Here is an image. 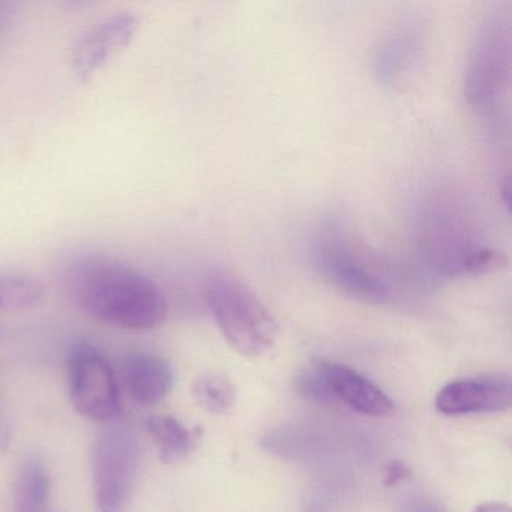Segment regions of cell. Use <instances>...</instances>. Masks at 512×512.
<instances>
[{"instance_id":"6da1fadb","label":"cell","mask_w":512,"mask_h":512,"mask_svg":"<svg viewBox=\"0 0 512 512\" xmlns=\"http://www.w3.org/2000/svg\"><path fill=\"white\" fill-rule=\"evenodd\" d=\"M71 301L98 322L128 331H152L169 316L166 295L155 281L118 260L83 256L64 277Z\"/></svg>"},{"instance_id":"7a4b0ae2","label":"cell","mask_w":512,"mask_h":512,"mask_svg":"<svg viewBox=\"0 0 512 512\" xmlns=\"http://www.w3.org/2000/svg\"><path fill=\"white\" fill-rule=\"evenodd\" d=\"M206 302L233 349L245 356L265 353L277 338V323L263 302L236 278L209 277Z\"/></svg>"},{"instance_id":"3957f363","label":"cell","mask_w":512,"mask_h":512,"mask_svg":"<svg viewBox=\"0 0 512 512\" xmlns=\"http://www.w3.org/2000/svg\"><path fill=\"white\" fill-rule=\"evenodd\" d=\"M140 469L136 434L122 425H109L98 434L92 451L95 506L98 512H125Z\"/></svg>"},{"instance_id":"277c9868","label":"cell","mask_w":512,"mask_h":512,"mask_svg":"<svg viewBox=\"0 0 512 512\" xmlns=\"http://www.w3.org/2000/svg\"><path fill=\"white\" fill-rule=\"evenodd\" d=\"M68 389L74 409L101 424L121 413V395L115 371L103 350L89 341L71 346L67 356Z\"/></svg>"},{"instance_id":"5b68a950","label":"cell","mask_w":512,"mask_h":512,"mask_svg":"<svg viewBox=\"0 0 512 512\" xmlns=\"http://www.w3.org/2000/svg\"><path fill=\"white\" fill-rule=\"evenodd\" d=\"M140 28V19L130 11L101 20L74 47L73 70L82 82L94 79L116 55L130 46Z\"/></svg>"},{"instance_id":"8992f818","label":"cell","mask_w":512,"mask_h":512,"mask_svg":"<svg viewBox=\"0 0 512 512\" xmlns=\"http://www.w3.org/2000/svg\"><path fill=\"white\" fill-rule=\"evenodd\" d=\"M508 73V41L502 29L491 26L479 37L467 71L466 94L473 107L488 110L502 92Z\"/></svg>"},{"instance_id":"52a82bcc","label":"cell","mask_w":512,"mask_h":512,"mask_svg":"<svg viewBox=\"0 0 512 512\" xmlns=\"http://www.w3.org/2000/svg\"><path fill=\"white\" fill-rule=\"evenodd\" d=\"M512 403L508 377L478 376L454 380L436 395V409L443 415L502 412Z\"/></svg>"},{"instance_id":"ba28073f","label":"cell","mask_w":512,"mask_h":512,"mask_svg":"<svg viewBox=\"0 0 512 512\" xmlns=\"http://www.w3.org/2000/svg\"><path fill=\"white\" fill-rule=\"evenodd\" d=\"M332 401H340L362 415L386 416L394 412L391 398L353 368L334 362L319 364Z\"/></svg>"},{"instance_id":"9c48e42d","label":"cell","mask_w":512,"mask_h":512,"mask_svg":"<svg viewBox=\"0 0 512 512\" xmlns=\"http://www.w3.org/2000/svg\"><path fill=\"white\" fill-rule=\"evenodd\" d=\"M122 382L136 403L154 406L169 395L173 368L167 359L154 353H131L122 367Z\"/></svg>"},{"instance_id":"30bf717a","label":"cell","mask_w":512,"mask_h":512,"mask_svg":"<svg viewBox=\"0 0 512 512\" xmlns=\"http://www.w3.org/2000/svg\"><path fill=\"white\" fill-rule=\"evenodd\" d=\"M323 272L335 287L359 301L382 304L389 298L385 281L344 251H328L323 256Z\"/></svg>"},{"instance_id":"8fae6325","label":"cell","mask_w":512,"mask_h":512,"mask_svg":"<svg viewBox=\"0 0 512 512\" xmlns=\"http://www.w3.org/2000/svg\"><path fill=\"white\" fill-rule=\"evenodd\" d=\"M50 490L46 460L38 454L29 455L20 464L14 482V511L49 512Z\"/></svg>"},{"instance_id":"7c38bea8","label":"cell","mask_w":512,"mask_h":512,"mask_svg":"<svg viewBox=\"0 0 512 512\" xmlns=\"http://www.w3.org/2000/svg\"><path fill=\"white\" fill-rule=\"evenodd\" d=\"M146 428L157 443L161 460L166 464L184 460L196 446L194 434L173 416H151Z\"/></svg>"},{"instance_id":"4fadbf2b","label":"cell","mask_w":512,"mask_h":512,"mask_svg":"<svg viewBox=\"0 0 512 512\" xmlns=\"http://www.w3.org/2000/svg\"><path fill=\"white\" fill-rule=\"evenodd\" d=\"M44 286L32 275L22 272L0 274V311H23L43 299Z\"/></svg>"},{"instance_id":"5bb4252c","label":"cell","mask_w":512,"mask_h":512,"mask_svg":"<svg viewBox=\"0 0 512 512\" xmlns=\"http://www.w3.org/2000/svg\"><path fill=\"white\" fill-rule=\"evenodd\" d=\"M193 394L203 409L217 415L229 412L235 404V386L220 373H206L197 377Z\"/></svg>"},{"instance_id":"9a60e30c","label":"cell","mask_w":512,"mask_h":512,"mask_svg":"<svg viewBox=\"0 0 512 512\" xmlns=\"http://www.w3.org/2000/svg\"><path fill=\"white\" fill-rule=\"evenodd\" d=\"M508 259L500 251L482 248V250L473 251L469 256L455 265L454 274L482 275L490 272L499 271L505 268Z\"/></svg>"},{"instance_id":"2e32d148","label":"cell","mask_w":512,"mask_h":512,"mask_svg":"<svg viewBox=\"0 0 512 512\" xmlns=\"http://www.w3.org/2000/svg\"><path fill=\"white\" fill-rule=\"evenodd\" d=\"M410 470L406 464L401 461H389L385 467V473H383V484L386 487H394L398 482L404 481V479L410 478Z\"/></svg>"},{"instance_id":"e0dca14e","label":"cell","mask_w":512,"mask_h":512,"mask_svg":"<svg viewBox=\"0 0 512 512\" xmlns=\"http://www.w3.org/2000/svg\"><path fill=\"white\" fill-rule=\"evenodd\" d=\"M8 442H10V427H8L7 422L0 415V451H4L7 448Z\"/></svg>"},{"instance_id":"ac0fdd59","label":"cell","mask_w":512,"mask_h":512,"mask_svg":"<svg viewBox=\"0 0 512 512\" xmlns=\"http://www.w3.org/2000/svg\"><path fill=\"white\" fill-rule=\"evenodd\" d=\"M475 512H511L509 511L508 506L503 505V503H484V505H479L478 508L475 509Z\"/></svg>"},{"instance_id":"d6986e66","label":"cell","mask_w":512,"mask_h":512,"mask_svg":"<svg viewBox=\"0 0 512 512\" xmlns=\"http://www.w3.org/2000/svg\"><path fill=\"white\" fill-rule=\"evenodd\" d=\"M406 512H442L436 508V506L430 505V503H416L412 508L407 509Z\"/></svg>"},{"instance_id":"ffe728a7","label":"cell","mask_w":512,"mask_h":512,"mask_svg":"<svg viewBox=\"0 0 512 512\" xmlns=\"http://www.w3.org/2000/svg\"><path fill=\"white\" fill-rule=\"evenodd\" d=\"M500 191H502V194H503V205H505L506 208H509V181H508V179H505V185H503V187H500Z\"/></svg>"}]
</instances>
